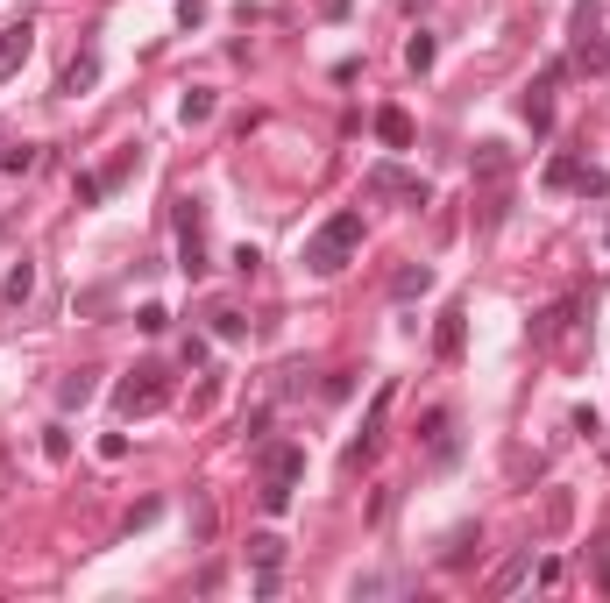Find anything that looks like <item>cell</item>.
I'll return each instance as SVG.
<instances>
[{
    "instance_id": "obj_1",
    "label": "cell",
    "mask_w": 610,
    "mask_h": 603,
    "mask_svg": "<svg viewBox=\"0 0 610 603\" xmlns=\"http://www.w3.org/2000/svg\"><path fill=\"white\" fill-rule=\"evenodd\" d=\"M355 249H362V213L341 206L334 220H320V228L305 235V270H313V277H341L355 263Z\"/></svg>"
},
{
    "instance_id": "obj_2",
    "label": "cell",
    "mask_w": 610,
    "mask_h": 603,
    "mask_svg": "<svg viewBox=\"0 0 610 603\" xmlns=\"http://www.w3.org/2000/svg\"><path fill=\"white\" fill-rule=\"evenodd\" d=\"M256 504L270 511V518H284L291 511V490H298V476H305V447L298 440H277V447H263L256 455Z\"/></svg>"
},
{
    "instance_id": "obj_3",
    "label": "cell",
    "mask_w": 610,
    "mask_h": 603,
    "mask_svg": "<svg viewBox=\"0 0 610 603\" xmlns=\"http://www.w3.org/2000/svg\"><path fill=\"white\" fill-rule=\"evenodd\" d=\"M171 405V369L164 362H135L121 376V391H114V412L121 419H149V412H164Z\"/></svg>"
},
{
    "instance_id": "obj_4",
    "label": "cell",
    "mask_w": 610,
    "mask_h": 603,
    "mask_svg": "<svg viewBox=\"0 0 610 603\" xmlns=\"http://www.w3.org/2000/svg\"><path fill=\"white\" fill-rule=\"evenodd\" d=\"M362 192L369 199H405V206H433V185L419 171H398V164H369L362 171Z\"/></svg>"
},
{
    "instance_id": "obj_5",
    "label": "cell",
    "mask_w": 610,
    "mask_h": 603,
    "mask_svg": "<svg viewBox=\"0 0 610 603\" xmlns=\"http://www.w3.org/2000/svg\"><path fill=\"white\" fill-rule=\"evenodd\" d=\"M178 270L185 277H206V206L199 199H178Z\"/></svg>"
},
{
    "instance_id": "obj_6",
    "label": "cell",
    "mask_w": 610,
    "mask_h": 603,
    "mask_svg": "<svg viewBox=\"0 0 610 603\" xmlns=\"http://www.w3.org/2000/svg\"><path fill=\"white\" fill-rule=\"evenodd\" d=\"M384 419H391V384H384V391L369 398V419H362V440H348V455H341L348 469H369V462H376V447H384Z\"/></svg>"
},
{
    "instance_id": "obj_7",
    "label": "cell",
    "mask_w": 610,
    "mask_h": 603,
    "mask_svg": "<svg viewBox=\"0 0 610 603\" xmlns=\"http://www.w3.org/2000/svg\"><path fill=\"white\" fill-rule=\"evenodd\" d=\"M561 71H568V64H547L540 79L525 86V100H518V107H525V121H532V135H547V128H554V86H561Z\"/></svg>"
},
{
    "instance_id": "obj_8",
    "label": "cell",
    "mask_w": 610,
    "mask_h": 603,
    "mask_svg": "<svg viewBox=\"0 0 610 603\" xmlns=\"http://www.w3.org/2000/svg\"><path fill=\"white\" fill-rule=\"evenodd\" d=\"M575 313H582V298H554V306H540V313H532V348H561Z\"/></svg>"
},
{
    "instance_id": "obj_9",
    "label": "cell",
    "mask_w": 610,
    "mask_h": 603,
    "mask_svg": "<svg viewBox=\"0 0 610 603\" xmlns=\"http://www.w3.org/2000/svg\"><path fill=\"white\" fill-rule=\"evenodd\" d=\"M454 455H462V433H454V412H447V405H433V412H426V462H433V469H447Z\"/></svg>"
},
{
    "instance_id": "obj_10",
    "label": "cell",
    "mask_w": 610,
    "mask_h": 603,
    "mask_svg": "<svg viewBox=\"0 0 610 603\" xmlns=\"http://www.w3.org/2000/svg\"><path fill=\"white\" fill-rule=\"evenodd\" d=\"M100 86V43H86V50H71V64H64V79H57V93L64 100H79V93H93Z\"/></svg>"
},
{
    "instance_id": "obj_11",
    "label": "cell",
    "mask_w": 610,
    "mask_h": 603,
    "mask_svg": "<svg viewBox=\"0 0 610 603\" xmlns=\"http://www.w3.org/2000/svg\"><path fill=\"white\" fill-rule=\"evenodd\" d=\"M29 50H36V22H8V29H0V86L29 64Z\"/></svg>"
},
{
    "instance_id": "obj_12",
    "label": "cell",
    "mask_w": 610,
    "mask_h": 603,
    "mask_svg": "<svg viewBox=\"0 0 610 603\" xmlns=\"http://www.w3.org/2000/svg\"><path fill=\"white\" fill-rule=\"evenodd\" d=\"M462 341H469V313L447 306V313L433 320V355H440V362H462Z\"/></svg>"
},
{
    "instance_id": "obj_13",
    "label": "cell",
    "mask_w": 610,
    "mask_h": 603,
    "mask_svg": "<svg viewBox=\"0 0 610 603\" xmlns=\"http://www.w3.org/2000/svg\"><path fill=\"white\" fill-rule=\"evenodd\" d=\"M376 142H384V149H412V114L405 107H376Z\"/></svg>"
},
{
    "instance_id": "obj_14",
    "label": "cell",
    "mask_w": 610,
    "mask_h": 603,
    "mask_svg": "<svg viewBox=\"0 0 610 603\" xmlns=\"http://www.w3.org/2000/svg\"><path fill=\"white\" fill-rule=\"evenodd\" d=\"M185 518H192V547H213V525H220V511H213V497H206V490H192Z\"/></svg>"
},
{
    "instance_id": "obj_15",
    "label": "cell",
    "mask_w": 610,
    "mask_h": 603,
    "mask_svg": "<svg viewBox=\"0 0 610 603\" xmlns=\"http://www.w3.org/2000/svg\"><path fill=\"white\" fill-rule=\"evenodd\" d=\"M249 568H256V575H277V568H284V540H277V533H256V540H249Z\"/></svg>"
},
{
    "instance_id": "obj_16",
    "label": "cell",
    "mask_w": 610,
    "mask_h": 603,
    "mask_svg": "<svg viewBox=\"0 0 610 603\" xmlns=\"http://www.w3.org/2000/svg\"><path fill=\"white\" fill-rule=\"evenodd\" d=\"M213 107H220V100H213V86H192V93L178 100V121H185V128H199V121H213Z\"/></svg>"
},
{
    "instance_id": "obj_17",
    "label": "cell",
    "mask_w": 610,
    "mask_h": 603,
    "mask_svg": "<svg viewBox=\"0 0 610 603\" xmlns=\"http://www.w3.org/2000/svg\"><path fill=\"white\" fill-rule=\"evenodd\" d=\"M525 575H532V547H525V554H511V561H504V568L490 575V596H511V589H518Z\"/></svg>"
},
{
    "instance_id": "obj_18",
    "label": "cell",
    "mask_w": 610,
    "mask_h": 603,
    "mask_svg": "<svg viewBox=\"0 0 610 603\" xmlns=\"http://www.w3.org/2000/svg\"><path fill=\"white\" fill-rule=\"evenodd\" d=\"M504 171H511V149H504V142H483V149H476V178H483V185H497Z\"/></svg>"
},
{
    "instance_id": "obj_19",
    "label": "cell",
    "mask_w": 610,
    "mask_h": 603,
    "mask_svg": "<svg viewBox=\"0 0 610 603\" xmlns=\"http://www.w3.org/2000/svg\"><path fill=\"white\" fill-rule=\"evenodd\" d=\"M93 391H100V384H93V369H71V376H64V384H57V405L71 412V405H86Z\"/></svg>"
},
{
    "instance_id": "obj_20",
    "label": "cell",
    "mask_w": 610,
    "mask_h": 603,
    "mask_svg": "<svg viewBox=\"0 0 610 603\" xmlns=\"http://www.w3.org/2000/svg\"><path fill=\"white\" fill-rule=\"evenodd\" d=\"M547 185H554V192H575V185H582V157H568V149H561V157H547Z\"/></svg>"
},
{
    "instance_id": "obj_21",
    "label": "cell",
    "mask_w": 610,
    "mask_h": 603,
    "mask_svg": "<svg viewBox=\"0 0 610 603\" xmlns=\"http://www.w3.org/2000/svg\"><path fill=\"white\" fill-rule=\"evenodd\" d=\"M469 547H483V533H476V525L447 533V547H440V568H462V561H469Z\"/></svg>"
},
{
    "instance_id": "obj_22",
    "label": "cell",
    "mask_w": 610,
    "mask_h": 603,
    "mask_svg": "<svg viewBox=\"0 0 610 603\" xmlns=\"http://www.w3.org/2000/svg\"><path fill=\"white\" fill-rule=\"evenodd\" d=\"M419 291H433V270H426V263H405V270L391 277V298H419Z\"/></svg>"
},
{
    "instance_id": "obj_23",
    "label": "cell",
    "mask_w": 610,
    "mask_h": 603,
    "mask_svg": "<svg viewBox=\"0 0 610 603\" xmlns=\"http://www.w3.org/2000/svg\"><path fill=\"white\" fill-rule=\"evenodd\" d=\"M36 164H43V149H36V142H22V149H0V171H8V178H29Z\"/></svg>"
},
{
    "instance_id": "obj_24",
    "label": "cell",
    "mask_w": 610,
    "mask_h": 603,
    "mask_svg": "<svg viewBox=\"0 0 610 603\" xmlns=\"http://www.w3.org/2000/svg\"><path fill=\"white\" fill-rule=\"evenodd\" d=\"M568 518H575V497H568V490H547V504H540V525H547V533H561Z\"/></svg>"
},
{
    "instance_id": "obj_25",
    "label": "cell",
    "mask_w": 610,
    "mask_h": 603,
    "mask_svg": "<svg viewBox=\"0 0 610 603\" xmlns=\"http://www.w3.org/2000/svg\"><path fill=\"white\" fill-rule=\"evenodd\" d=\"M29 291H36V263L22 256V263L8 270V306H29Z\"/></svg>"
},
{
    "instance_id": "obj_26",
    "label": "cell",
    "mask_w": 610,
    "mask_h": 603,
    "mask_svg": "<svg viewBox=\"0 0 610 603\" xmlns=\"http://www.w3.org/2000/svg\"><path fill=\"white\" fill-rule=\"evenodd\" d=\"M433 57H440V43H433V36L419 29V36L405 43V64H412V71H433Z\"/></svg>"
},
{
    "instance_id": "obj_27",
    "label": "cell",
    "mask_w": 610,
    "mask_h": 603,
    "mask_svg": "<svg viewBox=\"0 0 610 603\" xmlns=\"http://www.w3.org/2000/svg\"><path fill=\"white\" fill-rule=\"evenodd\" d=\"M71 192H79V206H100V199H107V178H100V171H79V178H71Z\"/></svg>"
},
{
    "instance_id": "obj_28",
    "label": "cell",
    "mask_w": 610,
    "mask_h": 603,
    "mask_svg": "<svg viewBox=\"0 0 610 603\" xmlns=\"http://www.w3.org/2000/svg\"><path fill=\"white\" fill-rule=\"evenodd\" d=\"M582 199H610V171L603 164H582V185H575Z\"/></svg>"
},
{
    "instance_id": "obj_29",
    "label": "cell",
    "mask_w": 610,
    "mask_h": 603,
    "mask_svg": "<svg viewBox=\"0 0 610 603\" xmlns=\"http://www.w3.org/2000/svg\"><path fill=\"white\" fill-rule=\"evenodd\" d=\"M213 334H220V341H242V334H249V320H242L235 306H220V313H213Z\"/></svg>"
},
{
    "instance_id": "obj_30",
    "label": "cell",
    "mask_w": 610,
    "mask_h": 603,
    "mask_svg": "<svg viewBox=\"0 0 610 603\" xmlns=\"http://www.w3.org/2000/svg\"><path fill=\"white\" fill-rule=\"evenodd\" d=\"M582 71H589V79H596V71H610V36L603 43H582V57H575Z\"/></svg>"
},
{
    "instance_id": "obj_31",
    "label": "cell",
    "mask_w": 610,
    "mask_h": 603,
    "mask_svg": "<svg viewBox=\"0 0 610 603\" xmlns=\"http://www.w3.org/2000/svg\"><path fill=\"white\" fill-rule=\"evenodd\" d=\"M157 511H164V504H157V497H142V504H135V511H128V518H121V533H142V525H157Z\"/></svg>"
},
{
    "instance_id": "obj_32",
    "label": "cell",
    "mask_w": 610,
    "mask_h": 603,
    "mask_svg": "<svg viewBox=\"0 0 610 603\" xmlns=\"http://www.w3.org/2000/svg\"><path fill=\"white\" fill-rule=\"evenodd\" d=\"M504 206H511L504 192H490V199H483V213H476V228H483V235H490V228H497V220H504Z\"/></svg>"
},
{
    "instance_id": "obj_33",
    "label": "cell",
    "mask_w": 610,
    "mask_h": 603,
    "mask_svg": "<svg viewBox=\"0 0 610 603\" xmlns=\"http://www.w3.org/2000/svg\"><path fill=\"white\" fill-rule=\"evenodd\" d=\"M135 327H142V334H164V327H171V313H164V306H142V313H135Z\"/></svg>"
},
{
    "instance_id": "obj_34",
    "label": "cell",
    "mask_w": 610,
    "mask_h": 603,
    "mask_svg": "<svg viewBox=\"0 0 610 603\" xmlns=\"http://www.w3.org/2000/svg\"><path fill=\"white\" fill-rule=\"evenodd\" d=\"M43 455H50V462H64V455H71V433H64V426H50V433H43Z\"/></svg>"
},
{
    "instance_id": "obj_35",
    "label": "cell",
    "mask_w": 610,
    "mask_h": 603,
    "mask_svg": "<svg viewBox=\"0 0 610 603\" xmlns=\"http://www.w3.org/2000/svg\"><path fill=\"white\" fill-rule=\"evenodd\" d=\"M596 15H603L596 0H575V36H582V43H589V29H596Z\"/></svg>"
},
{
    "instance_id": "obj_36",
    "label": "cell",
    "mask_w": 610,
    "mask_h": 603,
    "mask_svg": "<svg viewBox=\"0 0 610 603\" xmlns=\"http://www.w3.org/2000/svg\"><path fill=\"white\" fill-rule=\"evenodd\" d=\"M235 270H242V277H256V270H263V249H256V242H242V249H235Z\"/></svg>"
},
{
    "instance_id": "obj_37",
    "label": "cell",
    "mask_w": 610,
    "mask_h": 603,
    "mask_svg": "<svg viewBox=\"0 0 610 603\" xmlns=\"http://www.w3.org/2000/svg\"><path fill=\"white\" fill-rule=\"evenodd\" d=\"M575 433H589V440H596V433H603V412H596V405H575Z\"/></svg>"
},
{
    "instance_id": "obj_38",
    "label": "cell",
    "mask_w": 610,
    "mask_h": 603,
    "mask_svg": "<svg viewBox=\"0 0 610 603\" xmlns=\"http://www.w3.org/2000/svg\"><path fill=\"white\" fill-rule=\"evenodd\" d=\"M128 171H135V149H121V157H114V164H107V171H100V178H107V185H121V178H128Z\"/></svg>"
},
{
    "instance_id": "obj_39",
    "label": "cell",
    "mask_w": 610,
    "mask_h": 603,
    "mask_svg": "<svg viewBox=\"0 0 610 603\" xmlns=\"http://www.w3.org/2000/svg\"><path fill=\"white\" fill-rule=\"evenodd\" d=\"M242 433H249V440H256V447H263V433H270V405H256V412H249V426H242Z\"/></svg>"
},
{
    "instance_id": "obj_40",
    "label": "cell",
    "mask_w": 610,
    "mask_h": 603,
    "mask_svg": "<svg viewBox=\"0 0 610 603\" xmlns=\"http://www.w3.org/2000/svg\"><path fill=\"white\" fill-rule=\"evenodd\" d=\"M178 22H185V29H199V22H206V0H178Z\"/></svg>"
},
{
    "instance_id": "obj_41",
    "label": "cell",
    "mask_w": 610,
    "mask_h": 603,
    "mask_svg": "<svg viewBox=\"0 0 610 603\" xmlns=\"http://www.w3.org/2000/svg\"><path fill=\"white\" fill-rule=\"evenodd\" d=\"M596 582L610 589V540H596Z\"/></svg>"
},
{
    "instance_id": "obj_42",
    "label": "cell",
    "mask_w": 610,
    "mask_h": 603,
    "mask_svg": "<svg viewBox=\"0 0 610 603\" xmlns=\"http://www.w3.org/2000/svg\"><path fill=\"white\" fill-rule=\"evenodd\" d=\"M412 8H419V0H412Z\"/></svg>"
}]
</instances>
